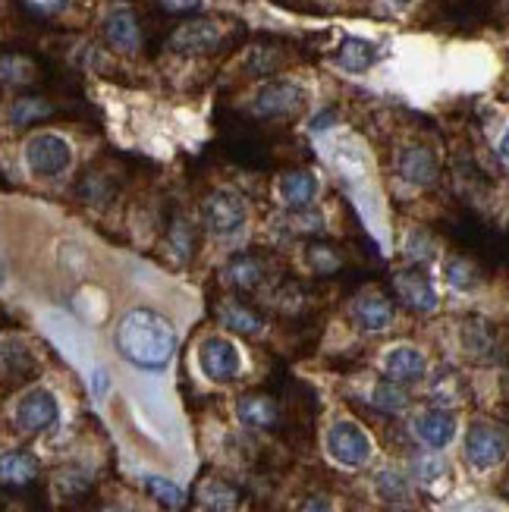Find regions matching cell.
I'll return each mask as SVG.
<instances>
[{
    "instance_id": "cell-1",
    "label": "cell",
    "mask_w": 509,
    "mask_h": 512,
    "mask_svg": "<svg viewBox=\"0 0 509 512\" xmlns=\"http://www.w3.org/2000/svg\"><path fill=\"white\" fill-rule=\"evenodd\" d=\"M114 346L129 365L142 371H164L176 352V330L161 311L132 308L117 324Z\"/></svg>"
},
{
    "instance_id": "cell-2",
    "label": "cell",
    "mask_w": 509,
    "mask_h": 512,
    "mask_svg": "<svg viewBox=\"0 0 509 512\" xmlns=\"http://www.w3.org/2000/svg\"><path fill=\"white\" fill-rule=\"evenodd\" d=\"M462 450H466V462L475 472H491L509 456V434L494 421H472Z\"/></svg>"
},
{
    "instance_id": "cell-3",
    "label": "cell",
    "mask_w": 509,
    "mask_h": 512,
    "mask_svg": "<svg viewBox=\"0 0 509 512\" xmlns=\"http://www.w3.org/2000/svg\"><path fill=\"white\" fill-rule=\"evenodd\" d=\"M324 443H327L330 459L340 462L343 469H362V465H368V459L374 453L371 437L349 418L334 421L330 431H327V437H324Z\"/></svg>"
},
{
    "instance_id": "cell-4",
    "label": "cell",
    "mask_w": 509,
    "mask_h": 512,
    "mask_svg": "<svg viewBox=\"0 0 509 512\" xmlns=\"http://www.w3.org/2000/svg\"><path fill=\"white\" fill-rule=\"evenodd\" d=\"M57 418H60L57 396L48 387H32L29 393L19 396V403L13 409V428L26 437H38L48 428H54Z\"/></svg>"
},
{
    "instance_id": "cell-5",
    "label": "cell",
    "mask_w": 509,
    "mask_h": 512,
    "mask_svg": "<svg viewBox=\"0 0 509 512\" xmlns=\"http://www.w3.org/2000/svg\"><path fill=\"white\" fill-rule=\"evenodd\" d=\"M308 104L305 88L296 82H264L252 98V114L264 120H290L299 117Z\"/></svg>"
},
{
    "instance_id": "cell-6",
    "label": "cell",
    "mask_w": 509,
    "mask_h": 512,
    "mask_svg": "<svg viewBox=\"0 0 509 512\" xmlns=\"http://www.w3.org/2000/svg\"><path fill=\"white\" fill-rule=\"evenodd\" d=\"M26 164L41 180H54V176L70 170L73 148L66 139L54 136V132H38V136L26 142Z\"/></svg>"
},
{
    "instance_id": "cell-7",
    "label": "cell",
    "mask_w": 509,
    "mask_h": 512,
    "mask_svg": "<svg viewBox=\"0 0 509 512\" xmlns=\"http://www.w3.org/2000/svg\"><path fill=\"white\" fill-rule=\"evenodd\" d=\"M202 220L211 233L227 236V233H236L249 220V205H246V198L230 189H214L202 198Z\"/></svg>"
},
{
    "instance_id": "cell-8",
    "label": "cell",
    "mask_w": 509,
    "mask_h": 512,
    "mask_svg": "<svg viewBox=\"0 0 509 512\" xmlns=\"http://www.w3.org/2000/svg\"><path fill=\"white\" fill-rule=\"evenodd\" d=\"M198 368L214 384H230L242 371V355L236 349V343H230L227 337H208L198 346Z\"/></svg>"
},
{
    "instance_id": "cell-9",
    "label": "cell",
    "mask_w": 509,
    "mask_h": 512,
    "mask_svg": "<svg viewBox=\"0 0 509 512\" xmlns=\"http://www.w3.org/2000/svg\"><path fill=\"white\" fill-rule=\"evenodd\" d=\"M393 293L409 311H415V315H428V311L437 308V289H434L428 271H422V267L396 271L393 274Z\"/></svg>"
},
{
    "instance_id": "cell-10",
    "label": "cell",
    "mask_w": 509,
    "mask_h": 512,
    "mask_svg": "<svg viewBox=\"0 0 509 512\" xmlns=\"http://www.w3.org/2000/svg\"><path fill=\"white\" fill-rule=\"evenodd\" d=\"M220 38H224V29H220L214 19H189L170 35V51L186 54V57L211 54L220 48Z\"/></svg>"
},
{
    "instance_id": "cell-11",
    "label": "cell",
    "mask_w": 509,
    "mask_h": 512,
    "mask_svg": "<svg viewBox=\"0 0 509 512\" xmlns=\"http://www.w3.org/2000/svg\"><path fill=\"white\" fill-rule=\"evenodd\" d=\"M412 434L418 443H425L428 450H447L456 437V415L444 406L422 409L412 421Z\"/></svg>"
},
{
    "instance_id": "cell-12",
    "label": "cell",
    "mask_w": 509,
    "mask_h": 512,
    "mask_svg": "<svg viewBox=\"0 0 509 512\" xmlns=\"http://www.w3.org/2000/svg\"><path fill=\"white\" fill-rule=\"evenodd\" d=\"M349 318L356 321V327L365 333H381L393 324L396 308L384 293H378V289H365V293H359L356 299H352Z\"/></svg>"
},
{
    "instance_id": "cell-13",
    "label": "cell",
    "mask_w": 509,
    "mask_h": 512,
    "mask_svg": "<svg viewBox=\"0 0 509 512\" xmlns=\"http://www.w3.org/2000/svg\"><path fill=\"white\" fill-rule=\"evenodd\" d=\"M384 374L396 384H418L428 374V359L422 349L415 346H393L384 355Z\"/></svg>"
},
{
    "instance_id": "cell-14",
    "label": "cell",
    "mask_w": 509,
    "mask_h": 512,
    "mask_svg": "<svg viewBox=\"0 0 509 512\" xmlns=\"http://www.w3.org/2000/svg\"><path fill=\"white\" fill-rule=\"evenodd\" d=\"M101 32H104V41L117 54H136L139 44H142L139 22H136V16H132V10H126V7L110 10L107 19H104V26H101Z\"/></svg>"
},
{
    "instance_id": "cell-15",
    "label": "cell",
    "mask_w": 509,
    "mask_h": 512,
    "mask_svg": "<svg viewBox=\"0 0 509 512\" xmlns=\"http://www.w3.org/2000/svg\"><path fill=\"white\" fill-rule=\"evenodd\" d=\"M227 283L236 289V293H255L261 289V283L268 280V261L255 252H242V255H233L227 261V271H224Z\"/></svg>"
},
{
    "instance_id": "cell-16",
    "label": "cell",
    "mask_w": 509,
    "mask_h": 512,
    "mask_svg": "<svg viewBox=\"0 0 509 512\" xmlns=\"http://www.w3.org/2000/svg\"><path fill=\"white\" fill-rule=\"evenodd\" d=\"M277 192L290 211H305L318 198V176L312 170H286L277 183Z\"/></svg>"
},
{
    "instance_id": "cell-17",
    "label": "cell",
    "mask_w": 509,
    "mask_h": 512,
    "mask_svg": "<svg viewBox=\"0 0 509 512\" xmlns=\"http://www.w3.org/2000/svg\"><path fill=\"white\" fill-rule=\"evenodd\" d=\"M217 318H220V324H224L227 330L239 333V337H255V333L264 330V318L258 315V311L249 302H242L236 296L217 302Z\"/></svg>"
},
{
    "instance_id": "cell-18",
    "label": "cell",
    "mask_w": 509,
    "mask_h": 512,
    "mask_svg": "<svg viewBox=\"0 0 509 512\" xmlns=\"http://www.w3.org/2000/svg\"><path fill=\"white\" fill-rule=\"evenodd\" d=\"M236 418L252 431H268L277 425L280 409L268 393H246V396H239V403H236Z\"/></svg>"
},
{
    "instance_id": "cell-19",
    "label": "cell",
    "mask_w": 509,
    "mask_h": 512,
    "mask_svg": "<svg viewBox=\"0 0 509 512\" xmlns=\"http://www.w3.org/2000/svg\"><path fill=\"white\" fill-rule=\"evenodd\" d=\"M337 66L352 76H359V73H368L374 63H378V48H374L371 41L365 38H343L340 41V48H337Z\"/></svg>"
},
{
    "instance_id": "cell-20",
    "label": "cell",
    "mask_w": 509,
    "mask_h": 512,
    "mask_svg": "<svg viewBox=\"0 0 509 512\" xmlns=\"http://www.w3.org/2000/svg\"><path fill=\"white\" fill-rule=\"evenodd\" d=\"M400 173L412 186H431L437 180V158L425 145L406 148L400 154Z\"/></svg>"
},
{
    "instance_id": "cell-21",
    "label": "cell",
    "mask_w": 509,
    "mask_h": 512,
    "mask_svg": "<svg viewBox=\"0 0 509 512\" xmlns=\"http://www.w3.org/2000/svg\"><path fill=\"white\" fill-rule=\"evenodd\" d=\"M38 472H41V465L29 450H7L4 453V487H16V491H22V487L38 481Z\"/></svg>"
},
{
    "instance_id": "cell-22",
    "label": "cell",
    "mask_w": 509,
    "mask_h": 512,
    "mask_svg": "<svg viewBox=\"0 0 509 512\" xmlns=\"http://www.w3.org/2000/svg\"><path fill=\"white\" fill-rule=\"evenodd\" d=\"M198 503L205 506V512H236L239 491L224 478H208L198 484Z\"/></svg>"
},
{
    "instance_id": "cell-23",
    "label": "cell",
    "mask_w": 509,
    "mask_h": 512,
    "mask_svg": "<svg viewBox=\"0 0 509 512\" xmlns=\"http://www.w3.org/2000/svg\"><path fill=\"white\" fill-rule=\"evenodd\" d=\"M305 261L308 267H312L315 274L327 277V274H337L340 267H343V255L340 249L334 246V242H327V239H308V246H305Z\"/></svg>"
},
{
    "instance_id": "cell-24",
    "label": "cell",
    "mask_w": 509,
    "mask_h": 512,
    "mask_svg": "<svg viewBox=\"0 0 509 512\" xmlns=\"http://www.w3.org/2000/svg\"><path fill=\"white\" fill-rule=\"evenodd\" d=\"M371 406L384 412V415H400L409 409V393L403 390V384L390 381V377H384V381L374 384L371 390Z\"/></svg>"
},
{
    "instance_id": "cell-25",
    "label": "cell",
    "mask_w": 509,
    "mask_h": 512,
    "mask_svg": "<svg viewBox=\"0 0 509 512\" xmlns=\"http://www.w3.org/2000/svg\"><path fill=\"white\" fill-rule=\"evenodd\" d=\"M145 491H148V497L158 503L161 509H167V512H176L183 503H186V491L176 481H170V478H161V475H148L145 478Z\"/></svg>"
},
{
    "instance_id": "cell-26",
    "label": "cell",
    "mask_w": 509,
    "mask_h": 512,
    "mask_svg": "<svg viewBox=\"0 0 509 512\" xmlns=\"http://www.w3.org/2000/svg\"><path fill=\"white\" fill-rule=\"evenodd\" d=\"M51 114H54V107L38 95H22L10 104V123L13 126H32L38 120H48Z\"/></svg>"
},
{
    "instance_id": "cell-27",
    "label": "cell",
    "mask_w": 509,
    "mask_h": 512,
    "mask_svg": "<svg viewBox=\"0 0 509 512\" xmlns=\"http://www.w3.org/2000/svg\"><path fill=\"white\" fill-rule=\"evenodd\" d=\"M374 487H378V494L387 503H406L409 494H412V484H409V478L400 469H384V472H378V478H374Z\"/></svg>"
},
{
    "instance_id": "cell-28",
    "label": "cell",
    "mask_w": 509,
    "mask_h": 512,
    "mask_svg": "<svg viewBox=\"0 0 509 512\" xmlns=\"http://www.w3.org/2000/svg\"><path fill=\"white\" fill-rule=\"evenodd\" d=\"M447 283L453 289H459V293H472V289L481 283V274L478 267L466 258H450L447 261Z\"/></svg>"
},
{
    "instance_id": "cell-29",
    "label": "cell",
    "mask_w": 509,
    "mask_h": 512,
    "mask_svg": "<svg viewBox=\"0 0 509 512\" xmlns=\"http://www.w3.org/2000/svg\"><path fill=\"white\" fill-rule=\"evenodd\" d=\"M167 242H170V249L180 255V261H186L195 249V230L186 224L183 217H176L173 220V227L167 230Z\"/></svg>"
},
{
    "instance_id": "cell-30",
    "label": "cell",
    "mask_w": 509,
    "mask_h": 512,
    "mask_svg": "<svg viewBox=\"0 0 509 512\" xmlns=\"http://www.w3.org/2000/svg\"><path fill=\"white\" fill-rule=\"evenodd\" d=\"M406 252H409L412 261L422 264V261H428V258L434 255V242H431L422 230H412V233H409V246H406Z\"/></svg>"
},
{
    "instance_id": "cell-31",
    "label": "cell",
    "mask_w": 509,
    "mask_h": 512,
    "mask_svg": "<svg viewBox=\"0 0 509 512\" xmlns=\"http://www.w3.org/2000/svg\"><path fill=\"white\" fill-rule=\"evenodd\" d=\"M35 16H57L70 7V0H22Z\"/></svg>"
},
{
    "instance_id": "cell-32",
    "label": "cell",
    "mask_w": 509,
    "mask_h": 512,
    "mask_svg": "<svg viewBox=\"0 0 509 512\" xmlns=\"http://www.w3.org/2000/svg\"><path fill=\"white\" fill-rule=\"evenodd\" d=\"M415 475H418V481H434V478L444 475V462H440V459H422V462H418Z\"/></svg>"
},
{
    "instance_id": "cell-33",
    "label": "cell",
    "mask_w": 509,
    "mask_h": 512,
    "mask_svg": "<svg viewBox=\"0 0 509 512\" xmlns=\"http://www.w3.org/2000/svg\"><path fill=\"white\" fill-rule=\"evenodd\" d=\"M167 13H198L205 0H158Z\"/></svg>"
},
{
    "instance_id": "cell-34",
    "label": "cell",
    "mask_w": 509,
    "mask_h": 512,
    "mask_svg": "<svg viewBox=\"0 0 509 512\" xmlns=\"http://www.w3.org/2000/svg\"><path fill=\"white\" fill-rule=\"evenodd\" d=\"M299 512H337V509H334V503H330L327 497H308Z\"/></svg>"
},
{
    "instance_id": "cell-35",
    "label": "cell",
    "mask_w": 509,
    "mask_h": 512,
    "mask_svg": "<svg viewBox=\"0 0 509 512\" xmlns=\"http://www.w3.org/2000/svg\"><path fill=\"white\" fill-rule=\"evenodd\" d=\"M107 387H110V381H107V371H104V368H98V371H95V396L101 399V396L107 393Z\"/></svg>"
},
{
    "instance_id": "cell-36",
    "label": "cell",
    "mask_w": 509,
    "mask_h": 512,
    "mask_svg": "<svg viewBox=\"0 0 509 512\" xmlns=\"http://www.w3.org/2000/svg\"><path fill=\"white\" fill-rule=\"evenodd\" d=\"M327 123H334V110H324L321 117H315V120H312V129H324Z\"/></svg>"
},
{
    "instance_id": "cell-37",
    "label": "cell",
    "mask_w": 509,
    "mask_h": 512,
    "mask_svg": "<svg viewBox=\"0 0 509 512\" xmlns=\"http://www.w3.org/2000/svg\"><path fill=\"white\" fill-rule=\"evenodd\" d=\"M500 154L509 161V129L503 132V139H500Z\"/></svg>"
},
{
    "instance_id": "cell-38",
    "label": "cell",
    "mask_w": 509,
    "mask_h": 512,
    "mask_svg": "<svg viewBox=\"0 0 509 512\" xmlns=\"http://www.w3.org/2000/svg\"><path fill=\"white\" fill-rule=\"evenodd\" d=\"M101 512H126V509H120V506H107V509H101Z\"/></svg>"
},
{
    "instance_id": "cell-39",
    "label": "cell",
    "mask_w": 509,
    "mask_h": 512,
    "mask_svg": "<svg viewBox=\"0 0 509 512\" xmlns=\"http://www.w3.org/2000/svg\"><path fill=\"white\" fill-rule=\"evenodd\" d=\"M503 494H506V500H509V478H506V484H503Z\"/></svg>"
},
{
    "instance_id": "cell-40",
    "label": "cell",
    "mask_w": 509,
    "mask_h": 512,
    "mask_svg": "<svg viewBox=\"0 0 509 512\" xmlns=\"http://www.w3.org/2000/svg\"><path fill=\"white\" fill-rule=\"evenodd\" d=\"M390 4H400L403 7V4H409V0H390Z\"/></svg>"
},
{
    "instance_id": "cell-41",
    "label": "cell",
    "mask_w": 509,
    "mask_h": 512,
    "mask_svg": "<svg viewBox=\"0 0 509 512\" xmlns=\"http://www.w3.org/2000/svg\"><path fill=\"white\" fill-rule=\"evenodd\" d=\"M390 512H409V509H390Z\"/></svg>"
}]
</instances>
